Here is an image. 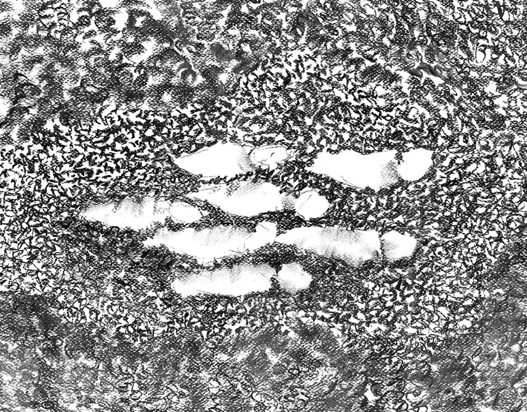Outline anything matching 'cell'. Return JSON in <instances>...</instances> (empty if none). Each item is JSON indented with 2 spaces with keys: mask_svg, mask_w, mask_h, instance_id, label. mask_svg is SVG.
Wrapping results in <instances>:
<instances>
[{
  "mask_svg": "<svg viewBox=\"0 0 527 412\" xmlns=\"http://www.w3.org/2000/svg\"><path fill=\"white\" fill-rule=\"evenodd\" d=\"M15 11L14 6L10 1H0V12H13Z\"/></svg>",
  "mask_w": 527,
  "mask_h": 412,
  "instance_id": "12",
  "label": "cell"
},
{
  "mask_svg": "<svg viewBox=\"0 0 527 412\" xmlns=\"http://www.w3.org/2000/svg\"><path fill=\"white\" fill-rule=\"evenodd\" d=\"M393 14L396 20L395 33L393 38H387L390 45L396 46L400 49L407 50L411 41L410 32L405 27L399 13L395 11Z\"/></svg>",
  "mask_w": 527,
  "mask_h": 412,
  "instance_id": "3",
  "label": "cell"
},
{
  "mask_svg": "<svg viewBox=\"0 0 527 412\" xmlns=\"http://www.w3.org/2000/svg\"><path fill=\"white\" fill-rule=\"evenodd\" d=\"M19 86L22 89L26 97L36 99L43 93L41 89L31 82L28 84Z\"/></svg>",
  "mask_w": 527,
  "mask_h": 412,
  "instance_id": "9",
  "label": "cell"
},
{
  "mask_svg": "<svg viewBox=\"0 0 527 412\" xmlns=\"http://www.w3.org/2000/svg\"><path fill=\"white\" fill-rule=\"evenodd\" d=\"M389 71H391L386 69L381 64L376 63L366 66L361 71L354 73L353 78L357 84H359V87L364 88L370 84H380L385 80Z\"/></svg>",
  "mask_w": 527,
  "mask_h": 412,
  "instance_id": "2",
  "label": "cell"
},
{
  "mask_svg": "<svg viewBox=\"0 0 527 412\" xmlns=\"http://www.w3.org/2000/svg\"><path fill=\"white\" fill-rule=\"evenodd\" d=\"M23 50L29 54H33L40 48L44 47V38L37 32L24 34Z\"/></svg>",
  "mask_w": 527,
  "mask_h": 412,
  "instance_id": "5",
  "label": "cell"
},
{
  "mask_svg": "<svg viewBox=\"0 0 527 412\" xmlns=\"http://www.w3.org/2000/svg\"><path fill=\"white\" fill-rule=\"evenodd\" d=\"M18 19H16L15 29L18 32L28 33L36 24L37 19L29 10L25 9L18 13Z\"/></svg>",
  "mask_w": 527,
  "mask_h": 412,
  "instance_id": "4",
  "label": "cell"
},
{
  "mask_svg": "<svg viewBox=\"0 0 527 412\" xmlns=\"http://www.w3.org/2000/svg\"><path fill=\"white\" fill-rule=\"evenodd\" d=\"M366 67L365 60L360 57L349 58L343 65V71L347 74L358 73Z\"/></svg>",
  "mask_w": 527,
  "mask_h": 412,
  "instance_id": "7",
  "label": "cell"
},
{
  "mask_svg": "<svg viewBox=\"0 0 527 412\" xmlns=\"http://www.w3.org/2000/svg\"><path fill=\"white\" fill-rule=\"evenodd\" d=\"M25 9L29 10L32 14L38 18V12L44 4L43 1H23Z\"/></svg>",
  "mask_w": 527,
  "mask_h": 412,
  "instance_id": "11",
  "label": "cell"
},
{
  "mask_svg": "<svg viewBox=\"0 0 527 412\" xmlns=\"http://www.w3.org/2000/svg\"><path fill=\"white\" fill-rule=\"evenodd\" d=\"M77 36L76 30L73 27L69 26L62 30L60 40L62 43L72 42L76 40Z\"/></svg>",
  "mask_w": 527,
  "mask_h": 412,
  "instance_id": "10",
  "label": "cell"
},
{
  "mask_svg": "<svg viewBox=\"0 0 527 412\" xmlns=\"http://www.w3.org/2000/svg\"><path fill=\"white\" fill-rule=\"evenodd\" d=\"M61 78L64 87L66 86L69 89L75 87L82 77L78 70H67L62 72Z\"/></svg>",
  "mask_w": 527,
  "mask_h": 412,
  "instance_id": "8",
  "label": "cell"
},
{
  "mask_svg": "<svg viewBox=\"0 0 527 412\" xmlns=\"http://www.w3.org/2000/svg\"><path fill=\"white\" fill-rule=\"evenodd\" d=\"M335 40L331 43L330 48L321 54L322 69L331 70L335 67L342 66L352 56L354 50L352 48L344 50L338 47Z\"/></svg>",
  "mask_w": 527,
  "mask_h": 412,
  "instance_id": "1",
  "label": "cell"
},
{
  "mask_svg": "<svg viewBox=\"0 0 527 412\" xmlns=\"http://www.w3.org/2000/svg\"><path fill=\"white\" fill-rule=\"evenodd\" d=\"M16 19L13 14L8 13L0 21V38L1 41H5L13 38V29H15Z\"/></svg>",
  "mask_w": 527,
  "mask_h": 412,
  "instance_id": "6",
  "label": "cell"
},
{
  "mask_svg": "<svg viewBox=\"0 0 527 412\" xmlns=\"http://www.w3.org/2000/svg\"><path fill=\"white\" fill-rule=\"evenodd\" d=\"M98 35H99L98 31L93 30H90L85 34L83 37V40L84 41L89 39H92V38L96 37Z\"/></svg>",
  "mask_w": 527,
  "mask_h": 412,
  "instance_id": "13",
  "label": "cell"
}]
</instances>
